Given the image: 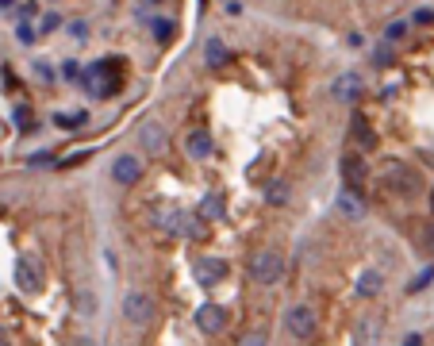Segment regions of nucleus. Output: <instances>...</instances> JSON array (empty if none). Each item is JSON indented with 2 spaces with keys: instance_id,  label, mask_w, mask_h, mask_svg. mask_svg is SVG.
I'll return each instance as SVG.
<instances>
[{
  "instance_id": "b1692460",
  "label": "nucleus",
  "mask_w": 434,
  "mask_h": 346,
  "mask_svg": "<svg viewBox=\"0 0 434 346\" xmlns=\"http://www.w3.org/2000/svg\"><path fill=\"white\" fill-rule=\"evenodd\" d=\"M65 31H70L73 39H89V23H81V20H73L70 27H65Z\"/></svg>"
},
{
  "instance_id": "a878e982",
  "label": "nucleus",
  "mask_w": 434,
  "mask_h": 346,
  "mask_svg": "<svg viewBox=\"0 0 434 346\" xmlns=\"http://www.w3.org/2000/svg\"><path fill=\"white\" fill-rule=\"evenodd\" d=\"M430 277H434V269H423V274H419V277H415V281H411V293H419L423 285H430Z\"/></svg>"
},
{
  "instance_id": "ddd939ff",
  "label": "nucleus",
  "mask_w": 434,
  "mask_h": 346,
  "mask_svg": "<svg viewBox=\"0 0 434 346\" xmlns=\"http://www.w3.org/2000/svg\"><path fill=\"white\" fill-rule=\"evenodd\" d=\"M204 62L212 65V70H219V65H227V62H231V50H227V43H219V39H207V43H204Z\"/></svg>"
},
{
  "instance_id": "f3484780",
  "label": "nucleus",
  "mask_w": 434,
  "mask_h": 346,
  "mask_svg": "<svg viewBox=\"0 0 434 346\" xmlns=\"http://www.w3.org/2000/svg\"><path fill=\"white\" fill-rule=\"evenodd\" d=\"M384 288V277L376 274V269H365L362 277H357V296H376Z\"/></svg>"
},
{
  "instance_id": "9d476101",
  "label": "nucleus",
  "mask_w": 434,
  "mask_h": 346,
  "mask_svg": "<svg viewBox=\"0 0 434 346\" xmlns=\"http://www.w3.org/2000/svg\"><path fill=\"white\" fill-rule=\"evenodd\" d=\"M389 181H392V193H400V196H415V193H419V177H415L411 170H403V166H392Z\"/></svg>"
},
{
  "instance_id": "4be33fe9",
  "label": "nucleus",
  "mask_w": 434,
  "mask_h": 346,
  "mask_svg": "<svg viewBox=\"0 0 434 346\" xmlns=\"http://www.w3.org/2000/svg\"><path fill=\"white\" fill-rule=\"evenodd\" d=\"M357 335H362V342H376L381 339V320H362Z\"/></svg>"
},
{
  "instance_id": "f03ea898",
  "label": "nucleus",
  "mask_w": 434,
  "mask_h": 346,
  "mask_svg": "<svg viewBox=\"0 0 434 346\" xmlns=\"http://www.w3.org/2000/svg\"><path fill=\"white\" fill-rule=\"evenodd\" d=\"M43 285H46L43 261L31 258V254H23L20 261H16V288H20V293H27V296H35V293H43Z\"/></svg>"
},
{
  "instance_id": "0eeeda50",
  "label": "nucleus",
  "mask_w": 434,
  "mask_h": 346,
  "mask_svg": "<svg viewBox=\"0 0 434 346\" xmlns=\"http://www.w3.org/2000/svg\"><path fill=\"white\" fill-rule=\"evenodd\" d=\"M338 173H342V185L354 193L365 189V162L362 154H342V162H338Z\"/></svg>"
},
{
  "instance_id": "7ed1b4c3",
  "label": "nucleus",
  "mask_w": 434,
  "mask_h": 346,
  "mask_svg": "<svg viewBox=\"0 0 434 346\" xmlns=\"http://www.w3.org/2000/svg\"><path fill=\"white\" fill-rule=\"evenodd\" d=\"M124 320L135 323V327H146L154 320V296L143 293V288H135V293L124 296Z\"/></svg>"
},
{
  "instance_id": "4468645a",
  "label": "nucleus",
  "mask_w": 434,
  "mask_h": 346,
  "mask_svg": "<svg viewBox=\"0 0 434 346\" xmlns=\"http://www.w3.org/2000/svg\"><path fill=\"white\" fill-rule=\"evenodd\" d=\"M350 131H354V139L365 146V151H373V146H376V135H373L369 119H365L362 112H354V119H350Z\"/></svg>"
},
{
  "instance_id": "cd10ccee",
  "label": "nucleus",
  "mask_w": 434,
  "mask_h": 346,
  "mask_svg": "<svg viewBox=\"0 0 434 346\" xmlns=\"http://www.w3.org/2000/svg\"><path fill=\"white\" fill-rule=\"evenodd\" d=\"M403 31H408V23H392L384 35H389V43H396V39H403Z\"/></svg>"
},
{
  "instance_id": "423d86ee",
  "label": "nucleus",
  "mask_w": 434,
  "mask_h": 346,
  "mask_svg": "<svg viewBox=\"0 0 434 346\" xmlns=\"http://www.w3.org/2000/svg\"><path fill=\"white\" fill-rule=\"evenodd\" d=\"M185 154L196 158V162H207V158L215 154L212 131H204V127H192V131H188V135H185Z\"/></svg>"
},
{
  "instance_id": "dca6fc26",
  "label": "nucleus",
  "mask_w": 434,
  "mask_h": 346,
  "mask_svg": "<svg viewBox=\"0 0 434 346\" xmlns=\"http://www.w3.org/2000/svg\"><path fill=\"white\" fill-rule=\"evenodd\" d=\"M143 146L150 154H162L166 151V131L162 124H143Z\"/></svg>"
},
{
  "instance_id": "72a5a7b5",
  "label": "nucleus",
  "mask_w": 434,
  "mask_h": 346,
  "mask_svg": "<svg viewBox=\"0 0 434 346\" xmlns=\"http://www.w3.org/2000/svg\"><path fill=\"white\" fill-rule=\"evenodd\" d=\"M0 346H8V335L4 331H0Z\"/></svg>"
},
{
  "instance_id": "6ab92c4d",
  "label": "nucleus",
  "mask_w": 434,
  "mask_h": 346,
  "mask_svg": "<svg viewBox=\"0 0 434 346\" xmlns=\"http://www.w3.org/2000/svg\"><path fill=\"white\" fill-rule=\"evenodd\" d=\"M54 124H58L62 131H77V127H85V112H70V116L58 112V116H54Z\"/></svg>"
},
{
  "instance_id": "a211bd4d",
  "label": "nucleus",
  "mask_w": 434,
  "mask_h": 346,
  "mask_svg": "<svg viewBox=\"0 0 434 346\" xmlns=\"http://www.w3.org/2000/svg\"><path fill=\"white\" fill-rule=\"evenodd\" d=\"M150 31H154V43H169V39H173V31H177V23L173 20H154V23H150Z\"/></svg>"
},
{
  "instance_id": "20e7f679",
  "label": "nucleus",
  "mask_w": 434,
  "mask_h": 346,
  "mask_svg": "<svg viewBox=\"0 0 434 346\" xmlns=\"http://www.w3.org/2000/svg\"><path fill=\"white\" fill-rule=\"evenodd\" d=\"M227 274H231V266H227L223 258H200V261L192 266V277H196L204 288H215L219 281H227Z\"/></svg>"
},
{
  "instance_id": "7c9ffc66",
  "label": "nucleus",
  "mask_w": 434,
  "mask_h": 346,
  "mask_svg": "<svg viewBox=\"0 0 434 346\" xmlns=\"http://www.w3.org/2000/svg\"><path fill=\"white\" fill-rule=\"evenodd\" d=\"M239 346H266V339H261V335H242Z\"/></svg>"
},
{
  "instance_id": "2eb2a0df",
  "label": "nucleus",
  "mask_w": 434,
  "mask_h": 346,
  "mask_svg": "<svg viewBox=\"0 0 434 346\" xmlns=\"http://www.w3.org/2000/svg\"><path fill=\"white\" fill-rule=\"evenodd\" d=\"M196 216H200L204 223L223 220V196H219V193H207L204 200H200V208H196Z\"/></svg>"
},
{
  "instance_id": "c9c22d12",
  "label": "nucleus",
  "mask_w": 434,
  "mask_h": 346,
  "mask_svg": "<svg viewBox=\"0 0 434 346\" xmlns=\"http://www.w3.org/2000/svg\"><path fill=\"white\" fill-rule=\"evenodd\" d=\"M427 239H430V250H434V227H430V235H427Z\"/></svg>"
},
{
  "instance_id": "f8f14e48",
  "label": "nucleus",
  "mask_w": 434,
  "mask_h": 346,
  "mask_svg": "<svg viewBox=\"0 0 434 346\" xmlns=\"http://www.w3.org/2000/svg\"><path fill=\"white\" fill-rule=\"evenodd\" d=\"M331 89H335L338 100H357V97H362V89H365V81L357 77V73H342V77H338Z\"/></svg>"
},
{
  "instance_id": "c85d7f7f",
  "label": "nucleus",
  "mask_w": 434,
  "mask_h": 346,
  "mask_svg": "<svg viewBox=\"0 0 434 346\" xmlns=\"http://www.w3.org/2000/svg\"><path fill=\"white\" fill-rule=\"evenodd\" d=\"M376 65H392V50H389V46H376Z\"/></svg>"
},
{
  "instance_id": "1a4fd4ad",
  "label": "nucleus",
  "mask_w": 434,
  "mask_h": 346,
  "mask_svg": "<svg viewBox=\"0 0 434 346\" xmlns=\"http://www.w3.org/2000/svg\"><path fill=\"white\" fill-rule=\"evenodd\" d=\"M112 177H116V185H135L139 177H143V162H139L135 154H119L116 162H112Z\"/></svg>"
},
{
  "instance_id": "2f4dec72",
  "label": "nucleus",
  "mask_w": 434,
  "mask_h": 346,
  "mask_svg": "<svg viewBox=\"0 0 434 346\" xmlns=\"http://www.w3.org/2000/svg\"><path fill=\"white\" fill-rule=\"evenodd\" d=\"M70 346H97V339H89V335H77V339H70Z\"/></svg>"
},
{
  "instance_id": "393cba45",
  "label": "nucleus",
  "mask_w": 434,
  "mask_h": 346,
  "mask_svg": "<svg viewBox=\"0 0 434 346\" xmlns=\"http://www.w3.org/2000/svg\"><path fill=\"white\" fill-rule=\"evenodd\" d=\"M62 77H65V81H81V70H77V62H62Z\"/></svg>"
},
{
  "instance_id": "aec40b11",
  "label": "nucleus",
  "mask_w": 434,
  "mask_h": 346,
  "mask_svg": "<svg viewBox=\"0 0 434 346\" xmlns=\"http://www.w3.org/2000/svg\"><path fill=\"white\" fill-rule=\"evenodd\" d=\"M77 315H85V320L97 315V296H92L89 288H81V293H77Z\"/></svg>"
},
{
  "instance_id": "bb28decb",
  "label": "nucleus",
  "mask_w": 434,
  "mask_h": 346,
  "mask_svg": "<svg viewBox=\"0 0 434 346\" xmlns=\"http://www.w3.org/2000/svg\"><path fill=\"white\" fill-rule=\"evenodd\" d=\"M54 27H62V16H58V12L43 16V31H54Z\"/></svg>"
},
{
  "instance_id": "412c9836",
  "label": "nucleus",
  "mask_w": 434,
  "mask_h": 346,
  "mask_svg": "<svg viewBox=\"0 0 434 346\" xmlns=\"http://www.w3.org/2000/svg\"><path fill=\"white\" fill-rule=\"evenodd\" d=\"M16 127H20V131H35V127H39V119H35V112L27 104L16 108Z\"/></svg>"
},
{
  "instance_id": "6e6552de",
  "label": "nucleus",
  "mask_w": 434,
  "mask_h": 346,
  "mask_svg": "<svg viewBox=\"0 0 434 346\" xmlns=\"http://www.w3.org/2000/svg\"><path fill=\"white\" fill-rule=\"evenodd\" d=\"M223 323H227V312H223L219 304H200L196 308V327H200L204 335H219Z\"/></svg>"
},
{
  "instance_id": "5701e85b",
  "label": "nucleus",
  "mask_w": 434,
  "mask_h": 346,
  "mask_svg": "<svg viewBox=\"0 0 434 346\" xmlns=\"http://www.w3.org/2000/svg\"><path fill=\"white\" fill-rule=\"evenodd\" d=\"M35 35H39V31H35L31 23H20V27H16V39H20V43H35Z\"/></svg>"
},
{
  "instance_id": "f257e3e1",
  "label": "nucleus",
  "mask_w": 434,
  "mask_h": 346,
  "mask_svg": "<svg viewBox=\"0 0 434 346\" xmlns=\"http://www.w3.org/2000/svg\"><path fill=\"white\" fill-rule=\"evenodd\" d=\"M250 277L258 285H277L281 277H285V258H281L277 250H258V254L250 258Z\"/></svg>"
},
{
  "instance_id": "c756f323",
  "label": "nucleus",
  "mask_w": 434,
  "mask_h": 346,
  "mask_svg": "<svg viewBox=\"0 0 434 346\" xmlns=\"http://www.w3.org/2000/svg\"><path fill=\"white\" fill-rule=\"evenodd\" d=\"M35 77H39V81H50V77H54L50 65H46V62H35Z\"/></svg>"
},
{
  "instance_id": "f704fd0d",
  "label": "nucleus",
  "mask_w": 434,
  "mask_h": 346,
  "mask_svg": "<svg viewBox=\"0 0 434 346\" xmlns=\"http://www.w3.org/2000/svg\"><path fill=\"white\" fill-rule=\"evenodd\" d=\"M0 8H12V0H0Z\"/></svg>"
},
{
  "instance_id": "9b49d317",
  "label": "nucleus",
  "mask_w": 434,
  "mask_h": 346,
  "mask_svg": "<svg viewBox=\"0 0 434 346\" xmlns=\"http://www.w3.org/2000/svg\"><path fill=\"white\" fill-rule=\"evenodd\" d=\"M335 204H338V212H342L346 220H362L365 216V200H362V193H354V189H342Z\"/></svg>"
},
{
  "instance_id": "e433bc0d",
  "label": "nucleus",
  "mask_w": 434,
  "mask_h": 346,
  "mask_svg": "<svg viewBox=\"0 0 434 346\" xmlns=\"http://www.w3.org/2000/svg\"><path fill=\"white\" fill-rule=\"evenodd\" d=\"M430 212H434V189H430Z\"/></svg>"
},
{
  "instance_id": "39448f33",
  "label": "nucleus",
  "mask_w": 434,
  "mask_h": 346,
  "mask_svg": "<svg viewBox=\"0 0 434 346\" xmlns=\"http://www.w3.org/2000/svg\"><path fill=\"white\" fill-rule=\"evenodd\" d=\"M285 327L292 331V339H311L315 335V312L308 304H292L285 315Z\"/></svg>"
},
{
  "instance_id": "473e14b6",
  "label": "nucleus",
  "mask_w": 434,
  "mask_h": 346,
  "mask_svg": "<svg viewBox=\"0 0 434 346\" xmlns=\"http://www.w3.org/2000/svg\"><path fill=\"white\" fill-rule=\"evenodd\" d=\"M403 346H423V335H408V342Z\"/></svg>"
}]
</instances>
